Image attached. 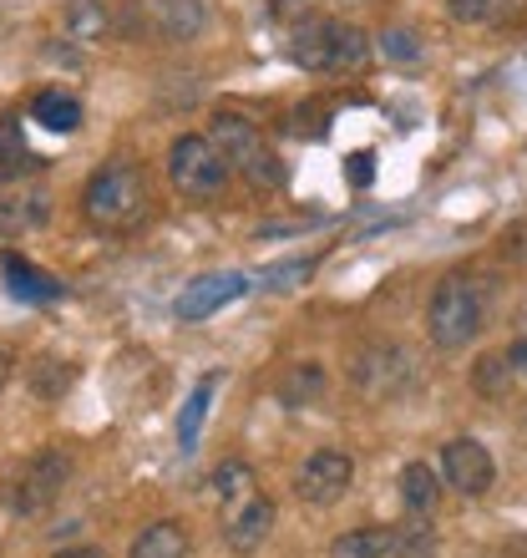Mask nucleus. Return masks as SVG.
Returning <instances> with one entry per match:
<instances>
[{
  "label": "nucleus",
  "instance_id": "nucleus-6",
  "mask_svg": "<svg viewBox=\"0 0 527 558\" xmlns=\"http://www.w3.org/2000/svg\"><path fill=\"white\" fill-rule=\"evenodd\" d=\"M72 483V457L61 447H41L36 457H26L15 477L5 483V508L21 518H41L46 508H57L61 493Z\"/></svg>",
  "mask_w": 527,
  "mask_h": 558
},
{
  "label": "nucleus",
  "instance_id": "nucleus-11",
  "mask_svg": "<svg viewBox=\"0 0 527 558\" xmlns=\"http://www.w3.org/2000/svg\"><path fill=\"white\" fill-rule=\"evenodd\" d=\"M269 533H274V502L254 493V498L238 502L234 518L223 523V544L234 548V554H254V548H264Z\"/></svg>",
  "mask_w": 527,
  "mask_h": 558
},
{
  "label": "nucleus",
  "instance_id": "nucleus-13",
  "mask_svg": "<svg viewBox=\"0 0 527 558\" xmlns=\"http://www.w3.org/2000/svg\"><path fill=\"white\" fill-rule=\"evenodd\" d=\"M152 26L162 41H193L208 26V0H152Z\"/></svg>",
  "mask_w": 527,
  "mask_h": 558
},
{
  "label": "nucleus",
  "instance_id": "nucleus-3",
  "mask_svg": "<svg viewBox=\"0 0 527 558\" xmlns=\"http://www.w3.org/2000/svg\"><path fill=\"white\" fill-rule=\"evenodd\" d=\"M208 143L219 147L223 162H229L234 173L249 178L254 193L284 189V162H279V153L264 143V133L244 112H213V118H208Z\"/></svg>",
  "mask_w": 527,
  "mask_h": 558
},
{
  "label": "nucleus",
  "instance_id": "nucleus-27",
  "mask_svg": "<svg viewBox=\"0 0 527 558\" xmlns=\"http://www.w3.org/2000/svg\"><path fill=\"white\" fill-rule=\"evenodd\" d=\"M446 15L462 26H492V21L517 15V0H446Z\"/></svg>",
  "mask_w": 527,
  "mask_h": 558
},
{
  "label": "nucleus",
  "instance_id": "nucleus-9",
  "mask_svg": "<svg viewBox=\"0 0 527 558\" xmlns=\"http://www.w3.org/2000/svg\"><path fill=\"white\" fill-rule=\"evenodd\" d=\"M238 294H249V279L244 275H198L193 284H183V294H177V320L183 325H193V320H208L213 310H223V305H234Z\"/></svg>",
  "mask_w": 527,
  "mask_h": 558
},
{
  "label": "nucleus",
  "instance_id": "nucleus-15",
  "mask_svg": "<svg viewBox=\"0 0 527 558\" xmlns=\"http://www.w3.org/2000/svg\"><path fill=\"white\" fill-rule=\"evenodd\" d=\"M36 168H41V158L30 153L21 118H0V189H11V183L30 178Z\"/></svg>",
  "mask_w": 527,
  "mask_h": 558
},
{
  "label": "nucleus",
  "instance_id": "nucleus-4",
  "mask_svg": "<svg viewBox=\"0 0 527 558\" xmlns=\"http://www.w3.org/2000/svg\"><path fill=\"white\" fill-rule=\"evenodd\" d=\"M421 381V366H416V351H406L401 340H366L360 351H351V386L370 401H395L416 391Z\"/></svg>",
  "mask_w": 527,
  "mask_h": 558
},
{
  "label": "nucleus",
  "instance_id": "nucleus-21",
  "mask_svg": "<svg viewBox=\"0 0 527 558\" xmlns=\"http://www.w3.org/2000/svg\"><path fill=\"white\" fill-rule=\"evenodd\" d=\"M26 381L41 401H61L76 386V366L72 361H61V355H36V361L26 366Z\"/></svg>",
  "mask_w": 527,
  "mask_h": 558
},
{
  "label": "nucleus",
  "instance_id": "nucleus-25",
  "mask_svg": "<svg viewBox=\"0 0 527 558\" xmlns=\"http://www.w3.org/2000/svg\"><path fill=\"white\" fill-rule=\"evenodd\" d=\"M376 51H381L385 61H395V66H421L426 61V41L410 26H385L381 36H376Z\"/></svg>",
  "mask_w": 527,
  "mask_h": 558
},
{
  "label": "nucleus",
  "instance_id": "nucleus-14",
  "mask_svg": "<svg viewBox=\"0 0 527 558\" xmlns=\"http://www.w3.org/2000/svg\"><path fill=\"white\" fill-rule=\"evenodd\" d=\"M51 219V198L36 193H0V239H21Z\"/></svg>",
  "mask_w": 527,
  "mask_h": 558
},
{
  "label": "nucleus",
  "instance_id": "nucleus-23",
  "mask_svg": "<svg viewBox=\"0 0 527 558\" xmlns=\"http://www.w3.org/2000/svg\"><path fill=\"white\" fill-rule=\"evenodd\" d=\"M213 391H219V376H204V381L193 386V397L183 401V416H177V447H183V452H193V447H198V437H204Z\"/></svg>",
  "mask_w": 527,
  "mask_h": 558
},
{
  "label": "nucleus",
  "instance_id": "nucleus-18",
  "mask_svg": "<svg viewBox=\"0 0 527 558\" xmlns=\"http://www.w3.org/2000/svg\"><path fill=\"white\" fill-rule=\"evenodd\" d=\"M0 269H5V279H11L15 300H30V305H51V300H61V279L41 275V269L26 265L21 254H0Z\"/></svg>",
  "mask_w": 527,
  "mask_h": 558
},
{
  "label": "nucleus",
  "instance_id": "nucleus-31",
  "mask_svg": "<svg viewBox=\"0 0 527 558\" xmlns=\"http://www.w3.org/2000/svg\"><path fill=\"white\" fill-rule=\"evenodd\" d=\"M269 11H274L279 21H290V26H294V21H305V15L320 11V0H269Z\"/></svg>",
  "mask_w": 527,
  "mask_h": 558
},
{
  "label": "nucleus",
  "instance_id": "nucleus-36",
  "mask_svg": "<svg viewBox=\"0 0 527 558\" xmlns=\"http://www.w3.org/2000/svg\"><path fill=\"white\" fill-rule=\"evenodd\" d=\"M340 5H376V0H340Z\"/></svg>",
  "mask_w": 527,
  "mask_h": 558
},
{
  "label": "nucleus",
  "instance_id": "nucleus-28",
  "mask_svg": "<svg viewBox=\"0 0 527 558\" xmlns=\"http://www.w3.org/2000/svg\"><path fill=\"white\" fill-rule=\"evenodd\" d=\"M366 61H370V36L360 26H345V21H340L335 61H330V72H360Z\"/></svg>",
  "mask_w": 527,
  "mask_h": 558
},
{
  "label": "nucleus",
  "instance_id": "nucleus-2",
  "mask_svg": "<svg viewBox=\"0 0 527 558\" xmlns=\"http://www.w3.org/2000/svg\"><path fill=\"white\" fill-rule=\"evenodd\" d=\"M487 325V294L482 279L467 275V269H452L431 290V305H426V336L437 351H467L471 340L482 336Z\"/></svg>",
  "mask_w": 527,
  "mask_h": 558
},
{
  "label": "nucleus",
  "instance_id": "nucleus-26",
  "mask_svg": "<svg viewBox=\"0 0 527 558\" xmlns=\"http://www.w3.org/2000/svg\"><path fill=\"white\" fill-rule=\"evenodd\" d=\"M513 381H517V371H513V361H507V351H492L471 366V386H477L482 397H507Z\"/></svg>",
  "mask_w": 527,
  "mask_h": 558
},
{
  "label": "nucleus",
  "instance_id": "nucleus-17",
  "mask_svg": "<svg viewBox=\"0 0 527 558\" xmlns=\"http://www.w3.org/2000/svg\"><path fill=\"white\" fill-rule=\"evenodd\" d=\"M193 554V538L183 523L173 518H158V523H147L137 538H132L127 558H188Z\"/></svg>",
  "mask_w": 527,
  "mask_h": 558
},
{
  "label": "nucleus",
  "instance_id": "nucleus-7",
  "mask_svg": "<svg viewBox=\"0 0 527 558\" xmlns=\"http://www.w3.org/2000/svg\"><path fill=\"white\" fill-rule=\"evenodd\" d=\"M351 483H355V457L345 447H320V452L305 457V468L294 472V493L305 502H315V508L340 502L351 493Z\"/></svg>",
  "mask_w": 527,
  "mask_h": 558
},
{
  "label": "nucleus",
  "instance_id": "nucleus-24",
  "mask_svg": "<svg viewBox=\"0 0 527 558\" xmlns=\"http://www.w3.org/2000/svg\"><path fill=\"white\" fill-rule=\"evenodd\" d=\"M213 493H219V502H229V508L249 502L254 498V468L249 462H238V457L219 462V468H213Z\"/></svg>",
  "mask_w": 527,
  "mask_h": 558
},
{
  "label": "nucleus",
  "instance_id": "nucleus-19",
  "mask_svg": "<svg viewBox=\"0 0 527 558\" xmlns=\"http://www.w3.org/2000/svg\"><path fill=\"white\" fill-rule=\"evenodd\" d=\"M66 36L82 46H97L112 36V5L107 0H66Z\"/></svg>",
  "mask_w": 527,
  "mask_h": 558
},
{
  "label": "nucleus",
  "instance_id": "nucleus-33",
  "mask_svg": "<svg viewBox=\"0 0 527 558\" xmlns=\"http://www.w3.org/2000/svg\"><path fill=\"white\" fill-rule=\"evenodd\" d=\"M507 361H513L517 376H527V336H517L513 345H507Z\"/></svg>",
  "mask_w": 527,
  "mask_h": 558
},
{
  "label": "nucleus",
  "instance_id": "nucleus-29",
  "mask_svg": "<svg viewBox=\"0 0 527 558\" xmlns=\"http://www.w3.org/2000/svg\"><path fill=\"white\" fill-rule=\"evenodd\" d=\"M315 279V259H279V265H264V275H259V284L264 290H274V294H284V290H299V284H309Z\"/></svg>",
  "mask_w": 527,
  "mask_h": 558
},
{
  "label": "nucleus",
  "instance_id": "nucleus-8",
  "mask_svg": "<svg viewBox=\"0 0 527 558\" xmlns=\"http://www.w3.org/2000/svg\"><path fill=\"white\" fill-rule=\"evenodd\" d=\"M441 483L462 498H487L498 483V462L477 437H452L441 447Z\"/></svg>",
  "mask_w": 527,
  "mask_h": 558
},
{
  "label": "nucleus",
  "instance_id": "nucleus-12",
  "mask_svg": "<svg viewBox=\"0 0 527 558\" xmlns=\"http://www.w3.org/2000/svg\"><path fill=\"white\" fill-rule=\"evenodd\" d=\"M330 558H401V523H366V529L340 533Z\"/></svg>",
  "mask_w": 527,
  "mask_h": 558
},
{
  "label": "nucleus",
  "instance_id": "nucleus-5",
  "mask_svg": "<svg viewBox=\"0 0 527 558\" xmlns=\"http://www.w3.org/2000/svg\"><path fill=\"white\" fill-rule=\"evenodd\" d=\"M229 162H223V153L213 143H208V133H183L173 137V147H168V178H173V189L183 193V198H193V204H213L223 189H229Z\"/></svg>",
  "mask_w": 527,
  "mask_h": 558
},
{
  "label": "nucleus",
  "instance_id": "nucleus-10",
  "mask_svg": "<svg viewBox=\"0 0 527 558\" xmlns=\"http://www.w3.org/2000/svg\"><path fill=\"white\" fill-rule=\"evenodd\" d=\"M335 36H340V21L330 15H305V21H294L290 31V57L294 66H305V72H330V61H335Z\"/></svg>",
  "mask_w": 527,
  "mask_h": 558
},
{
  "label": "nucleus",
  "instance_id": "nucleus-16",
  "mask_svg": "<svg viewBox=\"0 0 527 558\" xmlns=\"http://www.w3.org/2000/svg\"><path fill=\"white\" fill-rule=\"evenodd\" d=\"M279 407H290V412H305V407H315V401L324 397V366L320 361H294V366H284V376H279L274 386Z\"/></svg>",
  "mask_w": 527,
  "mask_h": 558
},
{
  "label": "nucleus",
  "instance_id": "nucleus-20",
  "mask_svg": "<svg viewBox=\"0 0 527 558\" xmlns=\"http://www.w3.org/2000/svg\"><path fill=\"white\" fill-rule=\"evenodd\" d=\"M30 122H41L46 133H76V128H82V102H76L72 92L46 87V92H36V102H30Z\"/></svg>",
  "mask_w": 527,
  "mask_h": 558
},
{
  "label": "nucleus",
  "instance_id": "nucleus-32",
  "mask_svg": "<svg viewBox=\"0 0 527 558\" xmlns=\"http://www.w3.org/2000/svg\"><path fill=\"white\" fill-rule=\"evenodd\" d=\"M370 162H376L370 153H355V158H351V183H355V189H366L370 178H376V168H370Z\"/></svg>",
  "mask_w": 527,
  "mask_h": 558
},
{
  "label": "nucleus",
  "instance_id": "nucleus-34",
  "mask_svg": "<svg viewBox=\"0 0 527 558\" xmlns=\"http://www.w3.org/2000/svg\"><path fill=\"white\" fill-rule=\"evenodd\" d=\"M51 558H107L102 548H91V544H72V548H57Z\"/></svg>",
  "mask_w": 527,
  "mask_h": 558
},
{
  "label": "nucleus",
  "instance_id": "nucleus-35",
  "mask_svg": "<svg viewBox=\"0 0 527 558\" xmlns=\"http://www.w3.org/2000/svg\"><path fill=\"white\" fill-rule=\"evenodd\" d=\"M5 381H11V355L0 351V391H5Z\"/></svg>",
  "mask_w": 527,
  "mask_h": 558
},
{
  "label": "nucleus",
  "instance_id": "nucleus-30",
  "mask_svg": "<svg viewBox=\"0 0 527 558\" xmlns=\"http://www.w3.org/2000/svg\"><path fill=\"white\" fill-rule=\"evenodd\" d=\"M437 554V533L426 523V513H416V523H401V558H431Z\"/></svg>",
  "mask_w": 527,
  "mask_h": 558
},
{
  "label": "nucleus",
  "instance_id": "nucleus-22",
  "mask_svg": "<svg viewBox=\"0 0 527 558\" xmlns=\"http://www.w3.org/2000/svg\"><path fill=\"white\" fill-rule=\"evenodd\" d=\"M401 502L410 513H431L441 502V472L431 462H406L401 468Z\"/></svg>",
  "mask_w": 527,
  "mask_h": 558
},
{
  "label": "nucleus",
  "instance_id": "nucleus-1",
  "mask_svg": "<svg viewBox=\"0 0 527 558\" xmlns=\"http://www.w3.org/2000/svg\"><path fill=\"white\" fill-rule=\"evenodd\" d=\"M147 204H152V193H147V173L137 162H102L97 173L87 178V189H82V214H87L91 229H102V234H127L137 223L147 219Z\"/></svg>",
  "mask_w": 527,
  "mask_h": 558
}]
</instances>
